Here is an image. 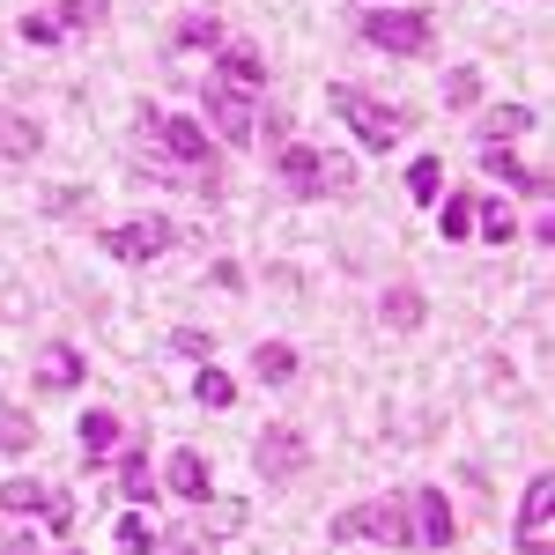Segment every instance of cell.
Masks as SVG:
<instances>
[{"label":"cell","instance_id":"1","mask_svg":"<svg viewBox=\"0 0 555 555\" xmlns=\"http://www.w3.org/2000/svg\"><path fill=\"white\" fill-rule=\"evenodd\" d=\"M133 141H141V156L156 164V178L164 185H193V193H222L215 185V133L201 127V119H178V112H141V127H133Z\"/></svg>","mask_w":555,"mask_h":555},{"label":"cell","instance_id":"2","mask_svg":"<svg viewBox=\"0 0 555 555\" xmlns=\"http://www.w3.org/2000/svg\"><path fill=\"white\" fill-rule=\"evenodd\" d=\"M274 178H282L297 201H326V193H348V185H356V164L334 156V149H311V141H282V149H274Z\"/></svg>","mask_w":555,"mask_h":555},{"label":"cell","instance_id":"3","mask_svg":"<svg viewBox=\"0 0 555 555\" xmlns=\"http://www.w3.org/2000/svg\"><path fill=\"white\" fill-rule=\"evenodd\" d=\"M356 30H363V44H378L392 60H423L429 44H437V15L429 8H371Z\"/></svg>","mask_w":555,"mask_h":555},{"label":"cell","instance_id":"4","mask_svg":"<svg viewBox=\"0 0 555 555\" xmlns=\"http://www.w3.org/2000/svg\"><path fill=\"white\" fill-rule=\"evenodd\" d=\"M326 104H334L348 127H356V141H363V149H392V141L408 133V112L378 104L371 89H356V82H334V89H326Z\"/></svg>","mask_w":555,"mask_h":555},{"label":"cell","instance_id":"5","mask_svg":"<svg viewBox=\"0 0 555 555\" xmlns=\"http://www.w3.org/2000/svg\"><path fill=\"white\" fill-rule=\"evenodd\" d=\"M334 541H400L408 548V496H371V504H348L326 518Z\"/></svg>","mask_w":555,"mask_h":555},{"label":"cell","instance_id":"6","mask_svg":"<svg viewBox=\"0 0 555 555\" xmlns=\"http://www.w3.org/2000/svg\"><path fill=\"white\" fill-rule=\"evenodd\" d=\"M208 119L215 133L230 141V149H253V133H259V112H267V96L259 89H237V82H222V75H208Z\"/></svg>","mask_w":555,"mask_h":555},{"label":"cell","instance_id":"7","mask_svg":"<svg viewBox=\"0 0 555 555\" xmlns=\"http://www.w3.org/2000/svg\"><path fill=\"white\" fill-rule=\"evenodd\" d=\"M96 245L119 259V267H149V259H164L178 245V230L164 222V215H133V222H119V230H104Z\"/></svg>","mask_w":555,"mask_h":555},{"label":"cell","instance_id":"8","mask_svg":"<svg viewBox=\"0 0 555 555\" xmlns=\"http://www.w3.org/2000/svg\"><path fill=\"white\" fill-rule=\"evenodd\" d=\"M452 541H460L452 496L444 489H415L408 496V548H452Z\"/></svg>","mask_w":555,"mask_h":555},{"label":"cell","instance_id":"9","mask_svg":"<svg viewBox=\"0 0 555 555\" xmlns=\"http://www.w3.org/2000/svg\"><path fill=\"white\" fill-rule=\"evenodd\" d=\"M548 504H555V481H548V474H533V481H526V496H518V555H555Z\"/></svg>","mask_w":555,"mask_h":555},{"label":"cell","instance_id":"10","mask_svg":"<svg viewBox=\"0 0 555 555\" xmlns=\"http://www.w3.org/2000/svg\"><path fill=\"white\" fill-rule=\"evenodd\" d=\"M253 467L267 474V481H297V474L311 467V444H304L297 429H259V444H253Z\"/></svg>","mask_w":555,"mask_h":555},{"label":"cell","instance_id":"11","mask_svg":"<svg viewBox=\"0 0 555 555\" xmlns=\"http://www.w3.org/2000/svg\"><path fill=\"white\" fill-rule=\"evenodd\" d=\"M164 489H171V496H185V504H215V474H208V460H201L193 444H178L171 460H164Z\"/></svg>","mask_w":555,"mask_h":555},{"label":"cell","instance_id":"12","mask_svg":"<svg viewBox=\"0 0 555 555\" xmlns=\"http://www.w3.org/2000/svg\"><path fill=\"white\" fill-rule=\"evenodd\" d=\"M481 164H489V178H504L512 193H548V171H526L512 156V141H481Z\"/></svg>","mask_w":555,"mask_h":555},{"label":"cell","instance_id":"13","mask_svg":"<svg viewBox=\"0 0 555 555\" xmlns=\"http://www.w3.org/2000/svg\"><path fill=\"white\" fill-rule=\"evenodd\" d=\"M423 289H415V282H392V289H385L378 297V326H392V334H415V326H423Z\"/></svg>","mask_w":555,"mask_h":555},{"label":"cell","instance_id":"14","mask_svg":"<svg viewBox=\"0 0 555 555\" xmlns=\"http://www.w3.org/2000/svg\"><path fill=\"white\" fill-rule=\"evenodd\" d=\"M75 385H82V348L52 341L38 356V392H75Z\"/></svg>","mask_w":555,"mask_h":555},{"label":"cell","instance_id":"15","mask_svg":"<svg viewBox=\"0 0 555 555\" xmlns=\"http://www.w3.org/2000/svg\"><path fill=\"white\" fill-rule=\"evenodd\" d=\"M215 75H222V82H237V89H259V96H267V60H259L253 44H222Z\"/></svg>","mask_w":555,"mask_h":555},{"label":"cell","instance_id":"16","mask_svg":"<svg viewBox=\"0 0 555 555\" xmlns=\"http://www.w3.org/2000/svg\"><path fill=\"white\" fill-rule=\"evenodd\" d=\"M38 149H44V127H38V119H23V112H0V156H8V164H30Z\"/></svg>","mask_w":555,"mask_h":555},{"label":"cell","instance_id":"17","mask_svg":"<svg viewBox=\"0 0 555 555\" xmlns=\"http://www.w3.org/2000/svg\"><path fill=\"white\" fill-rule=\"evenodd\" d=\"M474 230H481V245H512L518 237V215H512V201H474Z\"/></svg>","mask_w":555,"mask_h":555},{"label":"cell","instance_id":"18","mask_svg":"<svg viewBox=\"0 0 555 555\" xmlns=\"http://www.w3.org/2000/svg\"><path fill=\"white\" fill-rule=\"evenodd\" d=\"M533 127H541L533 104H496V112L481 119V141H518V133H533Z\"/></svg>","mask_w":555,"mask_h":555},{"label":"cell","instance_id":"19","mask_svg":"<svg viewBox=\"0 0 555 555\" xmlns=\"http://www.w3.org/2000/svg\"><path fill=\"white\" fill-rule=\"evenodd\" d=\"M253 378L259 385H289V378H297V348H289V341H259L253 348Z\"/></svg>","mask_w":555,"mask_h":555},{"label":"cell","instance_id":"20","mask_svg":"<svg viewBox=\"0 0 555 555\" xmlns=\"http://www.w3.org/2000/svg\"><path fill=\"white\" fill-rule=\"evenodd\" d=\"M156 481H164V474L149 467V452L133 444L127 460H119V489H127V504H149V496H156Z\"/></svg>","mask_w":555,"mask_h":555},{"label":"cell","instance_id":"21","mask_svg":"<svg viewBox=\"0 0 555 555\" xmlns=\"http://www.w3.org/2000/svg\"><path fill=\"white\" fill-rule=\"evenodd\" d=\"M44 504H52V489H44V481H30V474H15V481L0 489V512H15V518H38Z\"/></svg>","mask_w":555,"mask_h":555},{"label":"cell","instance_id":"22","mask_svg":"<svg viewBox=\"0 0 555 555\" xmlns=\"http://www.w3.org/2000/svg\"><path fill=\"white\" fill-rule=\"evenodd\" d=\"M149 555H222L208 526H171L164 541H149Z\"/></svg>","mask_w":555,"mask_h":555},{"label":"cell","instance_id":"23","mask_svg":"<svg viewBox=\"0 0 555 555\" xmlns=\"http://www.w3.org/2000/svg\"><path fill=\"white\" fill-rule=\"evenodd\" d=\"M408 201H423V208L444 201V164H437V156H415V164H408Z\"/></svg>","mask_w":555,"mask_h":555},{"label":"cell","instance_id":"24","mask_svg":"<svg viewBox=\"0 0 555 555\" xmlns=\"http://www.w3.org/2000/svg\"><path fill=\"white\" fill-rule=\"evenodd\" d=\"M52 23H60V38H89V30L104 23V0H60Z\"/></svg>","mask_w":555,"mask_h":555},{"label":"cell","instance_id":"25","mask_svg":"<svg viewBox=\"0 0 555 555\" xmlns=\"http://www.w3.org/2000/svg\"><path fill=\"white\" fill-rule=\"evenodd\" d=\"M112 444H119V415H112V408H89V415H82V452H89V460H104Z\"/></svg>","mask_w":555,"mask_h":555},{"label":"cell","instance_id":"26","mask_svg":"<svg viewBox=\"0 0 555 555\" xmlns=\"http://www.w3.org/2000/svg\"><path fill=\"white\" fill-rule=\"evenodd\" d=\"M171 44L178 52H208V44H222V23H215V15H178Z\"/></svg>","mask_w":555,"mask_h":555},{"label":"cell","instance_id":"27","mask_svg":"<svg viewBox=\"0 0 555 555\" xmlns=\"http://www.w3.org/2000/svg\"><path fill=\"white\" fill-rule=\"evenodd\" d=\"M193 400H201V408H230V400H237V378H230V371H215V363H201Z\"/></svg>","mask_w":555,"mask_h":555},{"label":"cell","instance_id":"28","mask_svg":"<svg viewBox=\"0 0 555 555\" xmlns=\"http://www.w3.org/2000/svg\"><path fill=\"white\" fill-rule=\"evenodd\" d=\"M437 230H444V237H474V193L437 201Z\"/></svg>","mask_w":555,"mask_h":555},{"label":"cell","instance_id":"29","mask_svg":"<svg viewBox=\"0 0 555 555\" xmlns=\"http://www.w3.org/2000/svg\"><path fill=\"white\" fill-rule=\"evenodd\" d=\"M30 444H38V423L15 415V408H0V452H30Z\"/></svg>","mask_w":555,"mask_h":555},{"label":"cell","instance_id":"30","mask_svg":"<svg viewBox=\"0 0 555 555\" xmlns=\"http://www.w3.org/2000/svg\"><path fill=\"white\" fill-rule=\"evenodd\" d=\"M149 541H156V533H149V518H141V512L119 518V555H149Z\"/></svg>","mask_w":555,"mask_h":555},{"label":"cell","instance_id":"31","mask_svg":"<svg viewBox=\"0 0 555 555\" xmlns=\"http://www.w3.org/2000/svg\"><path fill=\"white\" fill-rule=\"evenodd\" d=\"M474 96H481V75H474V67H460V75L444 82V104H452V112H467Z\"/></svg>","mask_w":555,"mask_h":555},{"label":"cell","instance_id":"32","mask_svg":"<svg viewBox=\"0 0 555 555\" xmlns=\"http://www.w3.org/2000/svg\"><path fill=\"white\" fill-rule=\"evenodd\" d=\"M171 348H178V356H193V363H208V356H215V341L201 334V326H178V334H171Z\"/></svg>","mask_w":555,"mask_h":555},{"label":"cell","instance_id":"33","mask_svg":"<svg viewBox=\"0 0 555 555\" xmlns=\"http://www.w3.org/2000/svg\"><path fill=\"white\" fill-rule=\"evenodd\" d=\"M15 30H23V44H60V23L52 15H23Z\"/></svg>","mask_w":555,"mask_h":555},{"label":"cell","instance_id":"34","mask_svg":"<svg viewBox=\"0 0 555 555\" xmlns=\"http://www.w3.org/2000/svg\"><path fill=\"white\" fill-rule=\"evenodd\" d=\"M44 518H52V533H67V526H75V504H67V496H52V504H44Z\"/></svg>","mask_w":555,"mask_h":555},{"label":"cell","instance_id":"35","mask_svg":"<svg viewBox=\"0 0 555 555\" xmlns=\"http://www.w3.org/2000/svg\"><path fill=\"white\" fill-rule=\"evenodd\" d=\"M67 555H82V548H67Z\"/></svg>","mask_w":555,"mask_h":555}]
</instances>
